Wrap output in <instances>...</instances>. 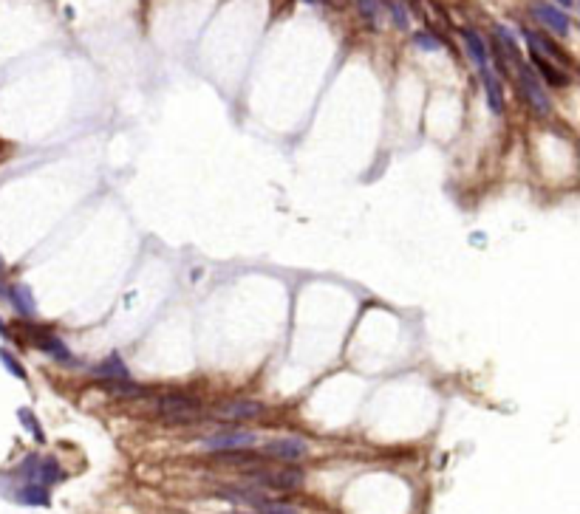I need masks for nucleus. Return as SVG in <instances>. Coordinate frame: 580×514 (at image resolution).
<instances>
[{"label": "nucleus", "instance_id": "f257e3e1", "mask_svg": "<svg viewBox=\"0 0 580 514\" xmlns=\"http://www.w3.org/2000/svg\"><path fill=\"white\" fill-rule=\"evenodd\" d=\"M159 413L167 418V421L184 424V421H193L201 413V402L190 393H165L159 399Z\"/></svg>", "mask_w": 580, "mask_h": 514}, {"label": "nucleus", "instance_id": "f03ea898", "mask_svg": "<svg viewBox=\"0 0 580 514\" xmlns=\"http://www.w3.org/2000/svg\"><path fill=\"white\" fill-rule=\"evenodd\" d=\"M266 458H275V461H283V463H294L300 458L309 455V443L297 435H286V438H275L269 443H264V452Z\"/></svg>", "mask_w": 580, "mask_h": 514}, {"label": "nucleus", "instance_id": "7ed1b4c3", "mask_svg": "<svg viewBox=\"0 0 580 514\" xmlns=\"http://www.w3.org/2000/svg\"><path fill=\"white\" fill-rule=\"evenodd\" d=\"M255 480L261 486H269V489H277V492H292L303 483V472L297 469V466H283V469H261V472H249Z\"/></svg>", "mask_w": 580, "mask_h": 514}, {"label": "nucleus", "instance_id": "20e7f679", "mask_svg": "<svg viewBox=\"0 0 580 514\" xmlns=\"http://www.w3.org/2000/svg\"><path fill=\"white\" fill-rule=\"evenodd\" d=\"M518 79H521V90L526 93V102L532 105V110L541 113V116H546L549 108H552V105H549V97L544 93V88H541L535 71H532L526 62H518Z\"/></svg>", "mask_w": 580, "mask_h": 514}, {"label": "nucleus", "instance_id": "39448f33", "mask_svg": "<svg viewBox=\"0 0 580 514\" xmlns=\"http://www.w3.org/2000/svg\"><path fill=\"white\" fill-rule=\"evenodd\" d=\"M204 447L213 452H238V450L255 447V435L246 430H227V432H216L210 438H204Z\"/></svg>", "mask_w": 580, "mask_h": 514}, {"label": "nucleus", "instance_id": "423d86ee", "mask_svg": "<svg viewBox=\"0 0 580 514\" xmlns=\"http://www.w3.org/2000/svg\"><path fill=\"white\" fill-rule=\"evenodd\" d=\"M266 407L261 402H249V399H232L216 407L218 418H227V421H249V418H258L264 415Z\"/></svg>", "mask_w": 580, "mask_h": 514}, {"label": "nucleus", "instance_id": "0eeeda50", "mask_svg": "<svg viewBox=\"0 0 580 514\" xmlns=\"http://www.w3.org/2000/svg\"><path fill=\"white\" fill-rule=\"evenodd\" d=\"M532 14H535L546 29H552L555 34H561V37H566V34H569V17H566V12L555 9V6H544V3H538L535 9H532Z\"/></svg>", "mask_w": 580, "mask_h": 514}, {"label": "nucleus", "instance_id": "6e6552de", "mask_svg": "<svg viewBox=\"0 0 580 514\" xmlns=\"http://www.w3.org/2000/svg\"><path fill=\"white\" fill-rule=\"evenodd\" d=\"M91 373H94L97 379H102V382H113V379H130L128 365L122 362V356H119V354H111L105 362H100V365H94V367H91Z\"/></svg>", "mask_w": 580, "mask_h": 514}, {"label": "nucleus", "instance_id": "1a4fd4ad", "mask_svg": "<svg viewBox=\"0 0 580 514\" xmlns=\"http://www.w3.org/2000/svg\"><path fill=\"white\" fill-rule=\"evenodd\" d=\"M481 82H484V97H487V108H490L496 116L504 113V90H501V82L496 79L493 71H481Z\"/></svg>", "mask_w": 580, "mask_h": 514}, {"label": "nucleus", "instance_id": "9d476101", "mask_svg": "<svg viewBox=\"0 0 580 514\" xmlns=\"http://www.w3.org/2000/svg\"><path fill=\"white\" fill-rule=\"evenodd\" d=\"M524 37L529 40V49H532V54H549V57H555V60H561V62H566V65H572V57L564 51V49H558L552 40H546L544 34H535V32H524Z\"/></svg>", "mask_w": 580, "mask_h": 514}, {"label": "nucleus", "instance_id": "9b49d317", "mask_svg": "<svg viewBox=\"0 0 580 514\" xmlns=\"http://www.w3.org/2000/svg\"><path fill=\"white\" fill-rule=\"evenodd\" d=\"M65 475H62V469H60V463L54 461V458H40L37 461V469H34V478H32V483H40V486H54V483H60Z\"/></svg>", "mask_w": 580, "mask_h": 514}, {"label": "nucleus", "instance_id": "f8f14e48", "mask_svg": "<svg viewBox=\"0 0 580 514\" xmlns=\"http://www.w3.org/2000/svg\"><path fill=\"white\" fill-rule=\"evenodd\" d=\"M34 342H37V347L43 350V354H49L51 359H57V362H71V350H68V345L62 342V339H57V336H51V334H37L34 336Z\"/></svg>", "mask_w": 580, "mask_h": 514}, {"label": "nucleus", "instance_id": "ddd939ff", "mask_svg": "<svg viewBox=\"0 0 580 514\" xmlns=\"http://www.w3.org/2000/svg\"><path fill=\"white\" fill-rule=\"evenodd\" d=\"M532 62H535V68L541 71V77H544L552 88H564V85H569V74H564L561 68H555L552 62H546L541 54H532Z\"/></svg>", "mask_w": 580, "mask_h": 514}, {"label": "nucleus", "instance_id": "4468645a", "mask_svg": "<svg viewBox=\"0 0 580 514\" xmlns=\"http://www.w3.org/2000/svg\"><path fill=\"white\" fill-rule=\"evenodd\" d=\"M461 37H464V45H467V54L473 57V62L484 71V68H487V45H484V40L473 29H464Z\"/></svg>", "mask_w": 580, "mask_h": 514}, {"label": "nucleus", "instance_id": "2eb2a0df", "mask_svg": "<svg viewBox=\"0 0 580 514\" xmlns=\"http://www.w3.org/2000/svg\"><path fill=\"white\" fill-rule=\"evenodd\" d=\"M9 297H12V306H14V311L17 314H23V317H34V297H32V289L29 286H14L12 291H9Z\"/></svg>", "mask_w": 580, "mask_h": 514}, {"label": "nucleus", "instance_id": "dca6fc26", "mask_svg": "<svg viewBox=\"0 0 580 514\" xmlns=\"http://www.w3.org/2000/svg\"><path fill=\"white\" fill-rule=\"evenodd\" d=\"M17 500L20 503H26V506H49V489L40 486V483H26L17 492Z\"/></svg>", "mask_w": 580, "mask_h": 514}, {"label": "nucleus", "instance_id": "f3484780", "mask_svg": "<svg viewBox=\"0 0 580 514\" xmlns=\"http://www.w3.org/2000/svg\"><path fill=\"white\" fill-rule=\"evenodd\" d=\"M102 390L113 393V395H128V399H136V395H142L145 387L142 384H133L130 379H113V382H102Z\"/></svg>", "mask_w": 580, "mask_h": 514}, {"label": "nucleus", "instance_id": "a211bd4d", "mask_svg": "<svg viewBox=\"0 0 580 514\" xmlns=\"http://www.w3.org/2000/svg\"><path fill=\"white\" fill-rule=\"evenodd\" d=\"M17 418H20V424H23V427H26V430L34 435V441H40V443L45 441V432H43L40 421L34 418V413H32L29 407H20V410H17Z\"/></svg>", "mask_w": 580, "mask_h": 514}, {"label": "nucleus", "instance_id": "6ab92c4d", "mask_svg": "<svg viewBox=\"0 0 580 514\" xmlns=\"http://www.w3.org/2000/svg\"><path fill=\"white\" fill-rule=\"evenodd\" d=\"M252 506L258 509V514H297V509L286 506V503H277V500H261V498H255Z\"/></svg>", "mask_w": 580, "mask_h": 514}, {"label": "nucleus", "instance_id": "aec40b11", "mask_svg": "<svg viewBox=\"0 0 580 514\" xmlns=\"http://www.w3.org/2000/svg\"><path fill=\"white\" fill-rule=\"evenodd\" d=\"M357 9L368 26H377L380 23V0H357Z\"/></svg>", "mask_w": 580, "mask_h": 514}, {"label": "nucleus", "instance_id": "412c9836", "mask_svg": "<svg viewBox=\"0 0 580 514\" xmlns=\"http://www.w3.org/2000/svg\"><path fill=\"white\" fill-rule=\"evenodd\" d=\"M0 362H3V365H6V370L12 373V376H14V379H20V382H26V370H23V365H20V362H17V359H14L12 354H9V350H3V347H0Z\"/></svg>", "mask_w": 580, "mask_h": 514}, {"label": "nucleus", "instance_id": "4be33fe9", "mask_svg": "<svg viewBox=\"0 0 580 514\" xmlns=\"http://www.w3.org/2000/svg\"><path fill=\"white\" fill-rule=\"evenodd\" d=\"M413 40H416V45H419V49H425V51H439V45H442L430 32H419Z\"/></svg>", "mask_w": 580, "mask_h": 514}, {"label": "nucleus", "instance_id": "5701e85b", "mask_svg": "<svg viewBox=\"0 0 580 514\" xmlns=\"http://www.w3.org/2000/svg\"><path fill=\"white\" fill-rule=\"evenodd\" d=\"M391 12H393V20H397V26H399V29H408V14H405V9H402L399 3H391Z\"/></svg>", "mask_w": 580, "mask_h": 514}, {"label": "nucleus", "instance_id": "b1692460", "mask_svg": "<svg viewBox=\"0 0 580 514\" xmlns=\"http://www.w3.org/2000/svg\"><path fill=\"white\" fill-rule=\"evenodd\" d=\"M555 3H561L564 9H575V0H555Z\"/></svg>", "mask_w": 580, "mask_h": 514}, {"label": "nucleus", "instance_id": "393cba45", "mask_svg": "<svg viewBox=\"0 0 580 514\" xmlns=\"http://www.w3.org/2000/svg\"><path fill=\"white\" fill-rule=\"evenodd\" d=\"M0 269H3V257H0Z\"/></svg>", "mask_w": 580, "mask_h": 514}, {"label": "nucleus", "instance_id": "a878e982", "mask_svg": "<svg viewBox=\"0 0 580 514\" xmlns=\"http://www.w3.org/2000/svg\"><path fill=\"white\" fill-rule=\"evenodd\" d=\"M306 3H317V0H306Z\"/></svg>", "mask_w": 580, "mask_h": 514}]
</instances>
